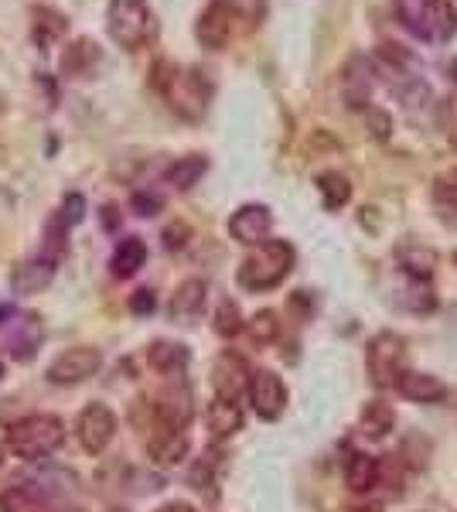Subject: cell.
Masks as SVG:
<instances>
[{"instance_id":"6da1fadb","label":"cell","mask_w":457,"mask_h":512,"mask_svg":"<svg viewBox=\"0 0 457 512\" xmlns=\"http://www.w3.org/2000/svg\"><path fill=\"white\" fill-rule=\"evenodd\" d=\"M151 86L157 89V96L168 103V110L174 117H181L185 123L205 120L215 96V82L209 79V72L198 69V65H174V62H157L151 69Z\"/></svg>"},{"instance_id":"7a4b0ae2","label":"cell","mask_w":457,"mask_h":512,"mask_svg":"<svg viewBox=\"0 0 457 512\" xmlns=\"http://www.w3.org/2000/svg\"><path fill=\"white\" fill-rule=\"evenodd\" d=\"M372 72H376V82L389 89L396 99H400L403 110H420L434 99V89H430L427 76H423V65L417 62V55L403 45H379L376 52L369 55Z\"/></svg>"},{"instance_id":"3957f363","label":"cell","mask_w":457,"mask_h":512,"mask_svg":"<svg viewBox=\"0 0 457 512\" xmlns=\"http://www.w3.org/2000/svg\"><path fill=\"white\" fill-rule=\"evenodd\" d=\"M297 263V250L287 239H263L260 246L246 253V260L239 263L236 280L239 287L249 294H267L273 287H280L290 277Z\"/></svg>"},{"instance_id":"277c9868","label":"cell","mask_w":457,"mask_h":512,"mask_svg":"<svg viewBox=\"0 0 457 512\" xmlns=\"http://www.w3.org/2000/svg\"><path fill=\"white\" fill-rule=\"evenodd\" d=\"M396 21L423 45H447L457 35L454 0H396Z\"/></svg>"},{"instance_id":"5b68a950","label":"cell","mask_w":457,"mask_h":512,"mask_svg":"<svg viewBox=\"0 0 457 512\" xmlns=\"http://www.w3.org/2000/svg\"><path fill=\"white\" fill-rule=\"evenodd\" d=\"M106 31L123 52H140L157 38V14L151 0H110L106 4Z\"/></svg>"},{"instance_id":"8992f818","label":"cell","mask_w":457,"mask_h":512,"mask_svg":"<svg viewBox=\"0 0 457 512\" xmlns=\"http://www.w3.org/2000/svg\"><path fill=\"white\" fill-rule=\"evenodd\" d=\"M65 444V424L55 414H31L7 427V448L24 461H38L55 454Z\"/></svg>"},{"instance_id":"52a82bcc","label":"cell","mask_w":457,"mask_h":512,"mask_svg":"<svg viewBox=\"0 0 457 512\" xmlns=\"http://www.w3.org/2000/svg\"><path fill=\"white\" fill-rule=\"evenodd\" d=\"M365 373L376 390H393L406 373V338L400 332H379L365 345Z\"/></svg>"},{"instance_id":"ba28073f","label":"cell","mask_w":457,"mask_h":512,"mask_svg":"<svg viewBox=\"0 0 457 512\" xmlns=\"http://www.w3.org/2000/svg\"><path fill=\"white\" fill-rule=\"evenodd\" d=\"M338 93L348 110L365 113L372 106V93H376V72H372L369 55L355 52L348 55L342 72H338Z\"/></svg>"},{"instance_id":"9c48e42d","label":"cell","mask_w":457,"mask_h":512,"mask_svg":"<svg viewBox=\"0 0 457 512\" xmlns=\"http://www.w3.org/2000/svg\"><path fill=\"white\" fill-rule=\"evenodd\" d=\"M236 11H232L229 0H209L205 11L195 21V41L209 52H222L229 48L232 35H236Z\"/></svg>"},{"instance_id":"30bf717a","label":"cell","mask_w":457,"mask_h":512,"mask_svg":"<svg viewBox=\"0 0 457 512\" xmlns=\"http://www.w3.org/2000/svg\"><path fill=\"white\" fill-rule=\"evenodd\" d=\"M249 407L260 420H277L287 407V383L273 369H253L249 373Z\"/></svg>"},{"instance_id":"8fae6325","label":"cell","mask_w":457,"mask_h":512,"mask_svg":"<svg viewBox=\"0 0 457 512\" xmlns=\"http://www.w3.org/2000/svg\"><path fill=\"white\" fill-rule=\"evenodd\" d=\"M103 366V352L93 345H76V349H65L62 355H55V362L48 366V379L58 386H76L93 379Z\"/></svg>"},{"instance_id":"7c38bea8","label":"cell","mask_w":457,"mask_h":512,"mask_svg":"<svg viewBox=\"0 0 457 512\" xmlns=\"http://www.w3.org/2000/svg\"><path fill=\"white\" fill-rule=\"evenodd\" d=\"M76 437L86 454H103L116 437V414L106 403H89L76 420Z\"/></svg>"},{"instance_id":"4fadbf2b","label":"cell","mask_w":457,"mask_h":512,"mask_svg":"<svg viewBox=\"0 0 457 512\" xmlns=\"http://www.w3.org/2000/svg\"><path fill=\"white\" fill-rule=\"evenodd\" d=\"M273 233V212L263 202H246L229 216V236L243 246H260Z\"/></svg>"},{"instance_id":"5bb4252c","label":"cell","mask_w":457,"mask_h":512,"mask_svg":"<svg viewBox=\"0 0 457 512\" xmlns=\"http://www.w3.org/2000/svg\"><path fill=\"white\" fill-rule=\"evenodd\" d=\"M0 332H4V345L18 362H31L45 342V325L38 315H14V321H0Z\"/></svg>"},{"instance_id":"9a60e30c","label":"cell","mask_w":457,"mask_h":512,"mask_svg":"<svg viewBox=\"0 0 457 512\" xmlns=\"http://www.w3.org/2000/svg\"><path fill=\"white\" fill-rule=\"evenodd\" d=\"M154 417H157V424L178 427V431H185L191 424V417H195V396H191V386L181 376H174V383L157 396Z\"/></svg>"},{"instance_id":"2e32d148","label":"cell","mask_w":457,"mask_h":512,"mask_svg":"<svg viewBox=\"0 0 457 512\" xmlns=\"http://www.w3.org/2000/svg\"><path fill=\"white\" fill-rule=\"evenodd\" d=\"M58 274V256L52 253H41V256H31L14 267L11 274V291L18 297H28V294H41L52 287V280Z\"/></svg>"},{"instance_id":"e0dca14e","label":"cell","mask_w":457,"mask_h":512,"mask_svg":"<svg viewBox=\"0 0 457 512\" xmlns=\"http://www.w3.org/2000/svg\"><path fill=\"white\" fill-rule=\"evenodd\" d=\"M249 373H253V369H249V362L243 359V355L226 349L212 366L215 396H222V400H239V396L246 393V386H249Z\"/></svg>"},{"instance_id":"ac0fdd59","label":"cell","mask_w":457,"mask_h":512,"mask_svg":"<svg viewBox=\"0 0 457 512\" xmlns=\"http://www.w3.org/2000/svg\"><path fill=\"white\" fill-rule=\"evenodd\" d=\"M205 301H209V284L202 277H188L174 287L171 301H168V315L178 325H195V318H202Z\"/></svg>"},{"instance_id":"d6986e66","label":"cell","mask_w":457,"mask_h":512,"mask_svg":"<svg viewBox=\"0 0 457 512\" xmlns=\"http://www.w3.org/2000/svg\"><path fill=\"white\" fill-rule=\"evenodd\" d=\"M188 434L178 431V427H164V424H154L151 427V437H147V454L157 468H174L188 458Z\"/></svg>"},{"instance_id":"ffe728a7","label":"cell","mask_w":457,"mask_h":512,"mask_svg":"<svg viewBox=\"0 0 457 512\" xmlns=\"http://www.w3.org/2000/svg\"><path fill=\"white\" fill-rule=\"evenodd\" d=\"M99 62H103V52H99L96 41L79 38V41H72L69 48H62L58 69H62V76H69V79H93Z\"/></svg>"},{"instance_id":"44dd1931","label":"cell","mask_w":457,"mask_h":512,"mask_svg":"<svg viewBox=\"0 0 457 512\" xmlns=\"http://www.w3.org/2000/svg\"><path fill=\"white\" fill-rule=\"evenodd\" d=\"M82 219H86V198H82L79 192H69L62 198V205H58L52 222H48V250L62 253L65 250V236H69Z\"/></svg>"},{"instance_id":"7402d4cb","label":"cell","mask_w":457,"mask_h":512,"mask_svg":"<svg viewBox=\"0 0 457 512\" xmlns=\"http://www.w3.org/2000/svg\"><path fill=\"white\" fill-rule=\"evenodd\" d=\"M188 362H191V352H188V345H181V342L157 338V342H151V349H147V366L161 376H171V379L185 376Z\"/></svg>"},{"instance_id":"603a6c76","label":"cell","mask_w":457,"mask_h":512,"mask_svg":"<svg viewBox=\"0 0 457 512\" xmlns=\"http://www.w3.org/2000/svg\"><path fill=\"white\" fill-rule=\"evenodd\" d=\"M65 31H69V21H65L62 11H55V7H48V4L31 7V38H35V45L41 52H52V45Z\"/></svg>"},{"instance_id":"cb8c5ba5","label":"cell","mask_w":457,"mask_h":512,"mask_svg":"<svg viewBox=\"0 0 457 512\" xmlns=\"http://www.w3.org/2000/svg\"><path fill=\"white\" fill-rule=\"evenodd\" d=\"M205 424H209V434L215 437V441H226V437L243 431V410H239L236 400H222V396H215V400L209 403V410H205Z\"/></svg>"},{"instance_id":"d4e9b609","label":"cell","mask_w":457,"mask_h":512,"mask_svg":"<svg viewBox=\"0 0 457 512\" xmlns=\"http://www.w3.org/2000/svg\"><path fill=\"white\" fill-rule=\"evenodd\" d=\"M345 485L355 495H369L379 485V458L365 451H352L345 461Z\"/></svg>"},{"instance_id":"484cf974","label":"cell","mask_w":457,"mask_h":512,"mask_svg":"<svg viewBox=\"0 0 457 512\" xmlns=\"http://www.w3.org/2000/svg\"><path fill=\"white\" fill-rule=\"evenodd\" d=\"M314 188H318V195H321L324 212H342L345 205L352 202V181L338 168L321 171V175L314 178Z\"/></svg>"},{"instance_id":"4316f807","label":"cell","mask_w":457,"mask_h":512,"mask_svg":"<svg viewBox=\"0 0 457 512\" xmlns=\"http://www.w3.org/2000/svg\"><path fill=\"white\" fill-rule=\"evenodd\" d=\"M205 175H209V158H205V154H185V158L168 164L164 181H168L174 192H191Z\"/></svg>"},{"instance_id":"83f0119b","label":"cell","mask_w":457,"mask_h":512,"mask_svg":"<svg viewBox=\"0 0 457 512\" xmlns=\"http://www.w3.org/2000/svg\"><path fill=\"white\" fill-rule=\"evenodd\" d=\"M396 390L413 403H440L447 396V386L440 383L437 376L417 373V369H406V373L400 376V383H396Z\"/></svg>"},{"instance_id":"f1b7e54d","label":"cell","mask_w":457,"mask_h":512,"mask_svg":"<svg viewBox=\"0 0 457 512\" xmlns=\"http://www.w3.org/2000/svg\"><path fill=\"white\" fill-rule=\"evenodd\" d=\"M396 427V410L389 407L386 400H365L359 410V431L369 437V441H382L389 437Z\"/></svg>"},{"instance_id":"f546056e","label":"cell","mask_w":457,"mask_h":512,"mask_svg":"<svg viewBox=\"0 0 457 512\" xmlns=\"http://www.w3.org/2000/svg\"><path fill=\"white\" fill-rule=\"evenodd\" d=\"M144 263H147V243L140 236H123L110 256V270H113V277H120V280L134 277Z\"/></svg>"},{"instance_id":"4dcf8cb0","label":"cell","mask_w":457,"mask_h":512,"mask_svg":"<svg viewBox=\"0 0 457 512\" xmlns=\"http://www.w3.org/2000/svg\"><path fill=\"white\" fill-rule=\"evenodd\" d=\"M396 263H400L403 277H413V280H430L437 270V253L430 246H420V243H403L396 250Z\"/></svg>"},{"instance_id":"1f68e13d","label":"cell","mask_w":457,"mask_h":512,"mask_svg":"<svg viewBox=\"0 0 457 512\" xmlns=\"http://www.w3.org/2000/svg\"><path fill=\"white\" fill-rule=\"evenodd\" d=\"M434 209L440 222H447V226H457V168L451 171H440L434 178Z\"/></svg>"},{"instance_id":"d6a6232c","label":"cell","mask_w":457,"mask_h":512,"mask_svg":"<svg viewBox=\"0 0 457 512\" xmlns=\"http://www.w3.org/2000/svg\"><path fill=\"white\" fill-rule=\"evenodd\" d=\"M396 301H400L406 311H413V315H430V311L437 308V297H434L430 280H413V277H406V284L400 287Z\"/></svg>"},{"instance_id":"836d02e7","label":"cell","mask_w":457,"mask_h":512,"mask_svg":"<svg viewBox=\"0 0 457 512\" xmlns=\"http://www.w3.org/2000/svg\"><path fill=\"white\" fill-rule=\"evenodd\" d=\"M0 512H52V506L28 485H11L0 492Z\"/></svg>"},{"instance_id":"e575fe53","label":"cell","mask_w":457,"mask_h":512,"mask_svg":"<svg viewBox=\"0 0 457 512\" xmlns=\"http://www.w3.org/2000/svg\"><path fill=\"white\" fill-rule=\"evenodd\" d=\"M243 328H246V335L253 345H273L280 338V318H277V311H270V308L256 311Z\"/></svg>"},{"instance_id":"d590c367","label":"cell","mask_w":457,"mask_h":512,"mask_svg":"<svg viewBox=\"0 0 457 512\" xmlns=\"http://www.w3.org/2000/svg\"><path fill=\"white\" fill-rule=\"evenodd\" d=\"M243 311H239V304L232 301V297H222L219 301V308H215V321H212V328H215V335L219 338H236L239 332H243Z\"/></svg>"},{"instance_id":"8d00e7d4","label":"cell","mask_w":457,"mask_h":512,"mask_svg":"<svg viewBox=\"0 0 457 512\" xmlns=\"http://www.w3.org/2000/svg\"><path fill=\"white\" fill-rule=\"evenodd\" d=\"M434 117H437V127H440V134L447 137V144L457 147V93L454 96H444L437 103V110H434Z\"/></svg>"},{"instance_id":"74e56055","label":"cell","mask_w":457,"mask_h":512,"mask_svg":"<svg viewBox=\"0 0 457 512\" xmlns=\"http://www.w3.org/2000/svg\"><path fill=\"white\" fill-rule=\"evenodd\" d=\"M232 11H236L239 21H246L249 28H260L270 14V0H229Z\"/></svg>"},{"instance_id":"f35d334b","label":"cell","mask_w":457,"mask_h":512,"mask_svg":"<svg viewBox=\"0 0 457 512\" xmlns=\"http://www.w3.org/2000/svg\"><path fill=\"white\" fill-rule=\"evenodd\" d=\"M130 205H134V212H137V216H144V219H154L157 212L164 209V202H161V195H157V192H134Z\"/></svg>"},{"instance_id":"ab89813d","label":"cell","mask_w":457,"mask_h":512,"mask_svg":"<svg viewBox=\"0 0 457 512\" xmlns=\"http://www.w3.org/2000/svg\"><path fill=\"white\" fill-rule=\"evenodd\" d=\"M365 123L372 127V137H376V140H386L389 134H393V120H389V113L376 110V106H369V110H365Z\"/></svg>"},{"instance_id":"60d3db41","label":"cell","mask_w":457,"mask_h":512,"mask_svg":"<svg viewBox=\"0 0 457 512\" xmlns=\"http://www.w3.org/2000/svg\"><path fill=\"white\" fill-rule=\"evenodd\" d=\"M164 250H181V246L191 239V229H188V222H171V226H164Z\"/></svg>"},{"instance_id":"b9f144b4","label":"cell","mask_w":457,"mask_h":512,"mask_svg":"<svg viewBox=\"0 0 457 512\" xmlns=\"http://www.w3.org/2000/svg\"><path fill=\"white\" fill-rule=\"evenodd\" d=\"M130 311L140 318L154 315L157 311V294L151 291V287H140V291H134V297H130Z\"/></svg>"},{"instance_id":"7bdbcfd3","label":"cell","mask_w":457,"mask_h":512,"mask_svg":"<svg viewBox=\"0 0 457 512\" xmlns=\"http://www.w3.org/2000/svg\"><path fill=\"white\" fill-rule=\"evenodd\" d=\"M99 219H103V229H120V209L116 205H103Z\"/></svg>"},{"instance_id":"ee69618b","label":"cell","mask_w":457,"mask_h":512,"mask_svg":"<svg viewBox=\"0 0 457 512\" xmlns=\"http://www.w3.org/2000/svg\"><path fill=\"white\" fill-rule=\"evenodd\" d=\"M157 512H198V509L191 506V502H164Z\"/></svg>"},{"instance_id":"f6af8a7d","label":"cell","mask_w":457,"mask_h":512,"mask_svg":"<svg viewBox=\"0 0 457 512\" xmlns=\"http://www.w3.org/2000/svg\"><path fill=\"white\" fill-rule=\"evenodd\" d=\"M355 512H386V509H382L379 502H365V506H359Z\"/></svg>"},{"instance_id":"bcb514c9","label":"cell","mask_w":457,"mask_h":512,"mask_svg":"<svg viewBox=\"0 0 457 512\" xmlns=\"http://www.w3.org/2000/svg\"><path fill=\"white\" fill-rule=\"evenodd\" d=\"M447 76H451V82L457 86V59H451V65H447Z\"/></svg>"},{"instance_id":"7dc6e473","label":"cell","mask_w":457,"mask_h":512,"mask_svg":"<svg viewBox=\"0 0 457 512\" xmlns=\"http://www.w3.org/2000/svg\"><path fill=\"white\" fill-rule=\"evenodd\" d=\"M106 512H130V509H123V506H113V509H106Z\"/></svg>"},{"instance_id":"c3c4849f","label":"cell","mask_w":457,"mask_h":512,"mask_svg":"<svg viewBox=\"0 0 457 512\" xmlns=\"http://www.w3.org/2000/svg\"><path fill=\"white\" fill-rule=\"evenodd\" d=\"M0 465H4V444H0Z\"/></svg>"},{"instance_id":"681fc988","label":"cell","mask_w":457,"mask_h":512,"mask_svg":"<svg viewBox=\"0 0 457 512\" xmlns=\"http://www.w3.org/2000/svg\"><path fill=\"white\" fill-rule=\"evenodd\" d=\"M0 379H4V362H0Z\"/></svg>"}]
</instances>
